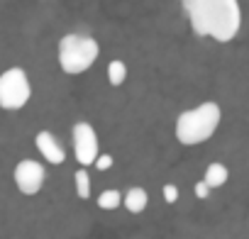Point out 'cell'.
Wrapping results in <instances>:
<instances>
[{
	"label": "cell",
	"instance_id": "cell-1",
	"mask_svg": "<svg viewBox=\"0 0 249 239\" xmlns=\"http://www.w3.org/2000/svg\"><path fill=\"white\" fill-rule=\"evenodd\" d=\"M191 30L198 37L215 42H232L242 27V10L237 0H181Z\"/></svg>",
	"mask_w": 249,
	"mask_h": 239
},
{
	"label": "cell",
	"instance_id": "cell-2",
	"mask_svg": "<svg viewBox=\"0 0 249 239\" xmlns=\"http://www.w3.org/2000/svg\"><path fill=\"white\" fill-rule=\"evenodd\" d=\"M220 120H222V110L217 102H200L193 110H186L178 115L176 120V139L186 147H196L208 142L215 130L220 127Z\"/></svg>",
	"mask_w": 249,
	"mask_h": 239
},
{
	"label": "cell",
	"instance_id": "cell-3",
	"mask_svg": "<svg viewBox=\"0 0 249 239\" xmlns=\"http://www.w3.org/2000/svg\"><path fill=\"white\" fill-rule=\"evenodd\" d=\"M100 54V47L93 37L86 34H66L59 42V64L61 71L69 76H78L88 71Z\"/></svg>",
	"mask_w": 249,
	"mask_h": 239
},
{
	"label": "cell",
	"instance_id": "cell-4",
	"mask_svg": "<svg viewBox=\"0 0 249 239\" xmlns=\"http://www.w3.org/2000/svg\"><path fill=\"white\" fill-rule=\"evenodd\" d=\"M30 95H32V85L22 68H8L0 76V107L3 110L25 107Z\"/></svg>",
	"mask_w": 249,
	"mask_h": 239
},
{
	"label": "cell",
	"instance_id": "cell-5",
	"mask_svg": "<svg viewBox=\"0 0 249 239\" xmlns=\"http://www.w3.org/2000/svg\"><path fill=\"white\" fill-rule=\"evenodd\" d=\"M73 152H76V161L81 166H90L98 161V135L88 122H78L73 125Z\"/></svg>",
	"mask_w": 249,
	"mask_h": 239
},
{
	"label": "cell",
	"instance_id": "cell-6",
	"mask_svg": "<svg viewBox=\"0 0 249 239\" xmlns=\"http://www.w3.org/2000/svg\"><path fill=\"white\" fill-rule=\"evenodd\" d=\"M44 166L39 164V161H35V159H25V161H20L18 166H15V173H13V178H15V186L20 188V193H25V195H37L39 190H42V186H44Z\"/></svg>",
	"mask_w": 249,
	"mask_h": 239
},
{
	"label": "cell",
	"instance_id": "cell-7",
	"mask_svg": "<svg viewBox=\"0 0 249 239\" xmlns=\"http://www.w3.org/2000/svg\"><path fill=\"white\" fill-rule=\"evenodd\" d=\"M35 144H37V149H39V154L49 161V164H64V159H66V154H64V147L56 142V137L52 135V132H47V130H42L37 137H35Z\"/></svg>",
	"mask_w": 249,
	"mask_h": 239
},
{
	"label": "cell",
	"instance_id": "cell-8",
	"mask_svg": "<svg viewBox=\"0 0 249 239\" xmlns=\"http://www.w3.org/2000/svg\"><path fill=\"white\" fill-rule=\"evenodd\" d=\"M122 205H124V210L132 212V215L144 212V210H147V205H149V195H147V190H144V188H130L127 193H124Z\"/></svg>",
	"mask_w": 249,
	"mask_h": 239
},
{
	"label": "cell",
	"instance_id": "cell-9",
	"mask_svg": "<svg viewBox=\"0 0 249 239\" xmlns=\"http://www.w3.org/2000/svg\"><path fill=\"white\" fill-rule=\"evenodd\" d=\"M227 178H230V171H227V166H222V164H210L208 169H205V183L210 186V188H220V186H225L227 183Z\"/></svg>",
	"mask_w": 249,
	"mask_h": 239
},
{
	"label": "cell",
	"instance_id": "cell-10",
	"mask_svg": "<svg viewBox=\"0 0 249 239\" xmlns=\"http://www.w3.org/2000/svg\"><path fill=\"white\" fill-rule=\"evenodd\" d=\"M124 78H127V66H124V61H120V59L110 61L107 64V81L112 85H122Z\"/></svg>",
	"mask_w": 249,
	"mask_h": 239
},
{
	"label": "cell",
	"instance_id": "cell-11",
	"mask_svg": "<svg viewBox=\"0 0 249 239\" xmlns=\"http://www.w3.org/2000/svg\"><path fill=\"white\" fill-rule=\"evenodd\" d=\"M73 183H76V195H78L81 200H88V198H90V176H88L86 166L76 171Z\"/></svg>",
	"mask_w": 249,
	"mask_h": 239
},
{
	"label": "cell",
	"instance_id": "cell-12",
	"mask_svg": "<svg viewBox=\"0 0 249 239\" xmlns=\"http://www.w3.org/2000/svg\"><path fill=\"white\" fill-rule=\"evenodd\" d=\"M122 200H124V195H120L117 190H103L100 198H98V207H103V210H117L122 205Z\"/></svg>",
	"mask_w": 249,
	"mask_h": 239
},
{
	"label": "cell",
	"instance_id": "cell-13",
	"mask_svg": "<svg viewBox=\"0 0 249 239\" xmlns=\"http://www.w3.org/2000/svg\"><path fill=\"white\" fill-rule=\"evenodd\" d=\"M161 193H164V200H166V203H176V200H178V188L171 186V183H166Z\"/></svg>",
	"mask_w": 249,
	"mask_h": 239
},
{
	"label": "cell",
	"instance_id": "cell-14",
	"mask_svg": "<svg viewBox=\"0 0 249 239\" xmlns=\"http://www.w3.org/2000/svg\"><path fill=\"white\" fill-rule=\"evenodd\" d=\"M93 166H95L98 171H107V169L112 166V156H110V154H100V156H98V161H95Z\"/></svg>",
	"mask_w": 249,
	"mask_h": 239
},
{
	"label": "cell",
	"instance_id": "cell-15",
	"mask_svg": "<svg viewBox=\"0 0 249 239\" xmlns=\"http://www.w3.org/2000/svg\"><path fill=\"white\" fill-rule=\"evenodd\" d=\"M208 193H210V186H208L205 181H200V183H196V195H198L200 200H205V198H208Z\"/></svg>",
	"mask_w": 249,
	"mask_h": 239
}]
</instances>
